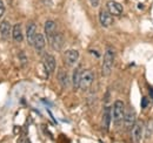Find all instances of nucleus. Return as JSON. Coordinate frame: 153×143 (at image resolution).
<instances>
[{"mask_svg":"<svg viewBox=\"0 0 153 143\" xmlns=\"http://www.w3.org/2000/svg\"><path fill=\"white\" fill-rule=\"evenodd\" d=\"M64 57H65V62L67 66H73V65H76L78 59H79V53L76 49H70V51L65 52Z\"/></svg>","mask_w":153,"mask_h":143,"instance_id":"7","label":"nucleus"},{"mask_svg":"<svg viewBox=\"0 0 153 143\" xmlns=\"http://www.w3.org/2000/svg\"><path fill=\"white\" fill-rule=\"evenodd\" d=\"M99 20H100V24L104 26V27H108L113 24V18H112V14L106 11V10H101L100 13H99Z\"/></svg>","mask_w":153,"mask_h":143,"instance_id":"6","label":"nucleus"},{"mask_svg":"<svg viewBox=\"0 0 153 143\" xmlns=\"http://www.w3.org/2000/svg\"><path fill=\"white\" fill-rule=\"evenodd\" d=\"M59 81H60V83L61 85H64V86H66L67 83H68V79H67V74H66V72L64 71H60L59 72Z\"/></svg>","mask_w":153,"mask_h":143,"instance_id":"17","label":"nucleus"},{"mask_svg":"<svg viewBox=\"0 0 153 143\" xmlns=\"http://www.w3.org/2000/svg\"><path fill=\"white\" fill-rule=\"evenodd\" d=\"M90 2H91V5H92L93 7H98V5H99L100 0H90Z\"/></svg>","mask_w":153,"mask_h":143,"instance_id":"19","label":"nucleus"},{"mask_svg":"<svg viewBox=\"0 0 153 143\" xmlns=\"http://www.w3.org/2000/svg\"><path fill=\"white\" fill-rule=\"evenodd\" d=\"M45 33H46V36L48 39V41H51L54 36L58 34V29H57V25L54 21L52 20H48L46 21L45 24Z\"/></svg>","mask_w":153,"mask_h":143,"instance_id":"4","label":"nucleus"},{"mask_svg":"<svg viewBox=\"0 0 153 143\" xmlns=\"http://www.w3.org/2000/svg\"><path fill=\"white\" fill-rule=\"evenodd\" d=\"M132 136L134 142H140L143 137V122L135 121L134 125L132 127Z\"/></svg>","mask_w":153,"mask_h":143,"instance_id":"9","label":"nucleus"},{"mask_svg":"<svg viewBox=\"0 0 153 143\" xmlns=\"http://www.w3.org/2000/svg\"><path fill=\"white\" fill-rule=\"evenodd\" d=\"M93 77L94 76H93V72L92 71H88V69L82 71L81 72V77H80V85H79V87L82 90H87L91 87L92 82H93Z\"/></svg>","mask_w":153,"mask_h":143,"instance_id":"3","label":"nucleus"},{"mask_svg":"<svg viewBox=\"0 0 153 143\" xmlns=\"http://www.w3.org/2000/svg\"><path fill=\"white\" fill-rule=\"evenodd\" d=\"M112 115H113V121H114L115 125H119L123 121H124V116H125V106H124L123 101L118 100V101H115L114 102Z\"/></svg>","mask_w":153,"mask_h":143,"instance_id":"2","label":"nucleus"},{"mask_svg":"<svg viewBox=\"0 0 153 143\" xmlns=\"http://www.w3.org/2000/svg\"><path fill=\"white\" fill-rule=\"evenodd\" d=\"M36 29H37V27H36V24H30L28 25V27H27V41H28V43L30 45H33L34 43V38L37 35V33H36Z\"/></svg>","mask_w":153,"mask_h":143,"instance_id":"12","label":"nucleus"},{"mask_svg":"<svg viewBox=\"0 0 153 143\" xmlns=\"http://www.w3.org/2000/svg\"><path fill=\"white\" fill-rule=\"evenodd\" d=\"M81 68L78 67L74 73H73V85L76 88H79V85H80V77H81Z\"/></svg>","mask_w":153,"mask_h":143,"instance_id":"16","label":"nucleus"},{"mask_svg":"<svg viewBox=\"0 0 153 143\" xmlns=\"http://www.w3.org/2000/svg\"><path fill=\"white\" fill-rule=\"evenodd\" d=\"M4 13H5V5H4V2L0 0V18L4 15Z\"/></svg>","mask_w":153,"mask_h":143,"instance_id":"18","label":"nucleus"},{"mask_svg":"<svg viewBox=\"0 0 153 143\" xmlns=\"http://www.w3.org/2000/svg\"><path fill=\"white\" fill-rule=\"evenodd\" d=\"M135 114H134V111L132 109H130L128 111H126L125 113V116H124V122H125V127L127 128V129H130V128H132L135 123Z\"/></svg>","mask_w":153,"mask_h":143,"instance_id":"10","label":"nucleus"},{"mask_svg":"<svg viewBox=\"0 0 153 143\" xmlns=\"http://www.w3.org/2000/svg\"><path fill=\"white\" fill-rule=\"evenodd\" d=\"M110 123H111V109L107 107L105 108L104 116H102V125L106 130L110 128Z\"/></svg>","mask_w":153,"mask_h":143,"instance_id":"15","label":"nucleus"},{"mask_svg":"<svg viewBox=\"0 0 153 143\" xmlns=\"http://www.w3.org/2000/svg\"><path fill=\"white\" fill-rule=\"evenodd\" d=\"M12 36H13V40L17 41V42H21L24 35H22V31H21V25L17 24L13 26V29H12Z\"/></svg>","mask_w":153,"mask_h":143,"instance_id":"13","label":"nucleus"},{"mask_svg":"<svg viewBox=\"0 0 153 143\" xmlns=\"http://www.w3.org/2000/svg\"><path fill=\"white\" fill-rule=\"evenodd\" d=\"M33 46L36 47V49L39 51V52L45 48V38H44L42 34H37V35H36Z\"/></svg>","mask_w":153,"mask_h":143,"instance_id":"14","label":"nucleus"},{"mask_svg":"<svg viewBox=\"0 0 153 143\" xmlns=\"http://www.w3.org/2000/svg\"><path fill=\"white\" fill-rule=\"evenodd\" d=\"M12 32V27L8 21H2L0 24V34L4 39H8Z\"/></svg>","mask_w":153,"mask_h":143,"instance_id":"11","label":"nucleus"},{"mask_svg":"<svg viewBox=\"0 0 153 143\" xmlns=\"http://www.w3.org/2000/svg\"><path fill=\"white\" fill-rule=\"evenodd\" d=\"M106 7H107V11L112 15H120L123 13V6L119 2H117V1H113V0L107 1Z\"/></svg>","mask_w":153,"mask_h":143,"instance_id":"8","label":"nucleus"},{"mask_svg":"<svg viewBox=\"0 0 153 143\" xmlns=\"http://www.w3.org/2000/svg\"><path fill=\"white\" fill-rule=\"evenodd\" d=\"M113 62H114V51L113 48L108 47L104 54V62H102V74L105 76H108L111 74Z\"/></svg>","mask_w":153,"mask_h":143,"instance_id":"1","label":"nucleus"},{"mask_svg":"<svg viewBox=\"0 0 153 143\" xmlns=\"http://www.w3.org/2000/svg\"><path fill=\"white\" fill-rule=\"evenodd\" d=\"M44 67L47 72V74H52L56 69V59L50 54H45L44 55Z\"/></svg>","mask_w":153,"mask_h":143,"instance_id":"5","label":"nucleus"}]
</instances>
